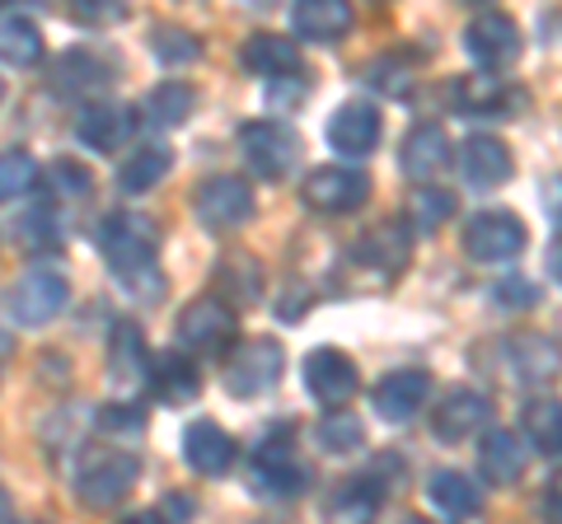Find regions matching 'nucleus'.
<instances>
[{
  "label": "nucleus",
  "mask_w": 562,
  "mask_h": 524,
  "mask_svg": "<svg viewBox=\"0 0 562 524\" xmlns=\"http://www.w3.org/2000/svg\"><path fill=\"white\" fill-rule=\"evenodd\" d=\"M70 305V282L57 267H29L5 291V309L20 328H43Z\"/></svg>",
  "instance_id": "nucleus-2"
},
{
  "label": "nucleus",
  "mask_w": 562,
  "mask_h": 524,
  "mask_svg": "<svg viewBox=\"0 0 562 524\" xmlns=\"http://www.w3.org/2000/svg\"><path fill=\"white\" fill-rule=\"evenodd\" d=\"M146 342H140V328L136 323H117L113 333V356H109V375L117 384H132V379H146Z\"/></svg>",
  "instance_id": "nucleus-34"
},
{
  "label": "nucleus",
  "mask_w": 562,
  "mask_h": 524,
  "mask_svg": "<svg viewBox=\"0 0 562 524\" xmlns=\"http://www.w3.org/2000/svg\"><path fill=\"white\" fill-rule=\"evenodd\" d=\"M122 524H169V520H165L160 511H140V515H127Z\"/></svg>",
  "instance_id": "nucleus-48"
},
{
  "label": "nucleus",
  "mask_w": 562,
  "mask_h": 524,
  "mask_svg": "<svg viewBox=\"0 0 562 524\" xmlns=\"http://www.w3.org/2000/svg\"><path fill=\"white\" fill-rule=\"evenodd\" d=\"M543 511H549V520H553V524H562V474L553 478V487H549V501H543Z\"/></svg>",
  "instance_id": "nucleus-46"
},
{
  "label": "nucleus",
  "mask_w": 562,
  "mask_h": 524,
  "mask_svg": "<svg viewBox=\"0 0 562 524\" xmlns=\"http://www.w3.org/2000/svg\"><path fill=\"white\" fill-rule=\"evenodd\" d=\"M281 371H286V352H281V342L249 338V342L235 346L231 361H225V389H231L235 398H258L281 379Z\"/></svg>",
  "instance_id": "nucleus-6"
},
{
  "label": "nucleus",
  "mask_w": 562,
  "mask_h": 524,
  "mask_svg": "<svg viewBox=\"0 0 562 524\" xmlns=\"http://www.w3.org/2000/svg\"><path fill=\"white\" fill-rule=\"evenodd\" d=\"M460 173H464V183L473 192H492L516 173V160H512V150H506V141H497V136H469L464 150H460Z\"/></svg>",
  "instance_id": "nucleus-16"
},
{
  "label": "nucleus",
  "mask_w": 562,
  "mask_h": 524,
  "mask_svg": "<svg viewBox=\"0 0 562 524\" xmlns=\"http://www.w3.org/2000/svg\"><path fill=\"white\" fill-rule=\"evenodd\" d=\"M117 66L109 57H94V52H66V57L52 66V84L61 94H85V90H99V84L113 80Z\"/></svg>",
  "instance_id": "nucleus-27"
},
{
  "label": "nucleus",
  "mask_w": 562,
  "mask_h": 524,
  "mask_svg": "<svg viewBox=\"0 0 562 524\" xmlns=\"http://www.w3.org/2000/svg\"><path fill=\"white\" fill-rule=\"evenodd\" d=\"M99 253L109 258V267L127 286H136V276L155 282V258H160V225L146 212H109L94 230Z\"/></svg>",
  "instance_id": "nucleus-1"
},
{
  "label": "nucleus",
  "mask_w": 562,
  "mask_h": 524,
  "mask_svg": "<svg viewBox=\"0 0 562 524\" xmlns=\"http://www.w3.org/2000/svg\"><path fill=\"white\" fill-rule=\"evenodd\" d=\"M235 333H239L235 309L225 300H216V295H202V300H192L179 314V342L192 356H221L225 346L235 342Z\"/></svg>",
  "instance_id": "nucleus-5"
},
{
  "label": "nucleus",
  "mask_w": 562,
  "mask_h": 524,
  "mask_svg": "<svg viewBox=\"0 0 562 524\" xmlns=\"http://www.w3.org/2000/svg\"><path fill=\"white\" fill-rule=\"evenodd\" d=\"M0 99H5V80H0Z\"/></svg>",
  "instance_id": "nucleus-51"
},
{
  "label": "nucleus",
  "mask_w": 562,
  "mask_h": 524,
  "mask_svg": "<svg viewBox=\"0 0 562 524\" xmlns=\"http://www.w3.org/2000/svg\"><path fill=\"white\" fill-rule=\"evenodd\" d=\"M525 220L516 212H479L464 225V253L473 262H512L525 253Z\"/></svg>",
  "instance_id": "nucleus-9"
},
{
  "label": "nucleus",
  "mask_w": 562,
  "mask_h": 524,
  "mask_svg": "<svg viewBox=\"0 0 562 524\" xmlns=\"http://www.w3.org/2000/svg\"><path fill=\"white\" fill-rule=\"evenodd\" d=\"M70 14H76L80 24H117V20H122V5H109V10H90V5H85V0H80V5L70 10Z\"/></svg>",
  "instance_id": "nucleus-45"
},
{
  "label": "nucleus",
  "mask_w": 562,
  "mask_h": 524,
  "mask_svg": "<svg viewBox=\"0 0 562 524\" xmlns=\"http://www.w3.org/2000/svg\"><path fill=\"white\" fill-rule=\"evenodd\" d=\"M10 515V497H5V487H0V520Z\"/></svg>",
  "instance_id": "nucleus-49"
},
{
  "label": "nucleus",
  "mask_w": 562,
  "mask_h": 524,
  "mask_svg": "<svg viewBox=\"0 0 562 524\" xmlns=\"http://www.w3.org/2000/svg\"><path fill=\"white\" fill-rule=\"evenodd\" d=\"M319 445L328 454H357L366 445V431H361V422L351 412H328L319 422Z\"/></svg>",
  "instance_id": "nucleus-38"
},
{
  "label": "nucleus",
  "mask_w": 562,
  "mask_h": 524,
  "mask_svg": "<svg viewBox=\"0 0 562 524\" xmlns=\"http://www.w3.org/2000/svg\"><path fill=\"white\" fill-rule=\"evenodd\" d=\"M52 187H57L61 197H85V192H94V179H90V169H85V164L57 160V164H52Z\"/></svg>",
  "instance_id": "nucleus-42"
},
{
  "label": "nucleus",
  "mask_w": 562,
  "mask_h": 524,
  "mask_svg": "<svg viewBox=\"0 0 562 524\" xmlns=\"http://www.w3.org/2000/svg\"><path fill=\"white\" fill-rule=\"evenodd\" d=\"M291 29L310 43H338L351 29V5H342V0H301L291 10Z\"/></svg>",
  "instance_id": "nucleus-23"
},
{
  "label": "nucleus",
  "mask_w": 562,
  "mask_h": 524,
  "mask_svg": "<svg viewBox=\"0 0 562 524\" xmlns=\"http://www.w3.org/2000/svg\"><path fill=\"white\" fill-rule=\"evenodd\" d=\"M192 212H198L202 230L231 235V230H239V225L254 216V192H249V183H244L239 173H216V179H206L198 187Z\"/></svg>",
  "instance_id": "nucleus-7"
},
{
  "label": "nucleus",
  "mask_w": 562,
  "mask_h": 524,
  "mask_svg": "<svg viewBox=\"0 0 562 524\" xmlns=\"http://www.w3.org/2000/svg\"><path fill=\"white\" fill-rule=\"evenodd\" d=\"M366 197H371V173H361L351 164H324L305 179V202L324 216L357 212V206H366Z\"/></svg>",
  "instance_id": "nucleus-10"
},
{
  "label": "nucleus",
  "mask_w": 562,
  "mask_h": 524,
  "mask_svg": "<svg viewBox=\"0 0 562 524\" xmlns=\"http://www.w3.org/2000/svg\"><path fill=\"white\" fill-rule=\"evenodd\" d=\"M543 262H549V276H553L558 286H562V235L549 243V253H543Z\"/></svg>",
  "instance_id": "nucleus-47"
},
{
  "label": "nucleus",
  "mask_w": 562,
  "mask_h": 524,
  "mask_svg": "<svg viewBox=\"0 0 562 524\" xmlns=\"http://www.w3.org/2000/svg\"><path fill=\"white\" fill-rule=\"evenodd\" d=\"M427 497L436 511L446 515H479L483 511V492L469 482V474H460V468H441V474L427 478Z\"/></svg>",
  "instance_id": "nucleus-29"
},
{
  "label": "nucleus",
  "mask_w": 562,
  "mask_h": 524,
  "mask_svg": "<svg viewBox=\"0 0 562 524\" xmlns=\"http://www.w3.org/2000/svg\"><path fill=\"white\" fill-rule=\"evenodd\" d=\"M450 164V136L446 127L436 122H417V127L403 136V150H398V169L408 179H436Z\"/></svg>",
  "instance_id": "nucleus-19"
},
{
  "label": "nucleus",
  "mask_w": 562,
  "mask_h": 524,
  "mask_svg": "<svg viewBox=\"0 0 562 524\" xmlns=\"http://www.w3.org/2000/svg\"><path fill=\"white\" fill-rule=\"evenodd\" d=\"M150 389H155L160 403L183 408V403H192V398L202 394V375L183 352H165V356L150 361Z\"/></svg>",
  "instance_id": "nucleus-22"
},
{
  "label": "nucleus",
  "mask_w": 562,
  "mask_h": 524,
  "mask_svg": "<svg viewBox=\"0 0 562 524\" xmlns=\"http://www.w3.org/2000/svg\"><path fill=\"white\" fill-rule=\"evenodd\" d=\"M328 524H375L380 515V482L375 478H351L328 497Z\"/></svg>",
  "instance_id": "nucleus-26"
},
{
  "label": "nucleus",
  "mask_w": 562,
  "mask_h": 524,
  "mask_svg": "<svg viewBox=\"0 0 562 524\" xmlns=\"http://www.w3.org/2000/svg\"><path fill=\"white\" fill-rule=\"evenodd\" d=\"M239 66L254 76L281 80V76L301 71V47L291 38H281V33H254V38H244V47H239Z\"/></svg>",
  "instance_id": "nucleus-21"
},
{
  "label": "nucleus",
  "mask_w": 562,
  "mask_h": 524,
  "mask_svg": "<svg viewBox=\"0 0 562 524\" xmlns=\"http://www.w3.org/2000/svg\"><path fill=\"white\" fill-rule=\"evenodd\" d=\"M539 202H543V216H549L553 225H562V173H553V179L543 183Z\"/></svg>",
  "instance_id": "nucleus-44"
},
{
  "label": "nucleus",
  "mask_w": 562,
  "mask_h": 524,
  "mask_svg": "<svg viewBox=\"0 0 562 524\" xmlns=\"http://www.w3.org/2000/svg\"><path fill=\"white\" fill-rule=\"evenodd\" d=\"M427 398H431V375L427 371H390L375 384L371 403H375V412L384 417V422L403 426L427 408Z\"/></svg>",
  "instance_id": "nucleus-14"
},
{
  "label": "nucleus",
  "mask_w": 562,
  "mask_h": 524,
  "mask_svg": "<svg viewBox=\"0 0 562 524\" xmlns=\"http://www.w3.org/2000/svg\"><path fill=\"white\" fill-rule=\"evenodd\" d=\"M351 258L366 262L371 272H380V282H390V276L403 272V262H408V235H403L398 225H375V230L351 249Z\"/></svg>",
  "instance_id": "nucleus-25"
},
{
  "label": "nucleus",
  "mask_w": 562,
  "mask_h": 524,
  "mask_svg": "<svg viewBox=\"0 0 562 524\" xmlns=\"http://www.w3.org/2000/svg\"><path fill=\"white\" fill-rule=\"evenodd\" d=\"M150 52H155V57H160L165 66H188V61L202 57V43H198V33H192V29L160 24V29L150 33Z\"/></svg>",
  "instance_id": "nucleus-36"
},
{
  "label": "nucleus",
  "mask_w": 562,
  "mask_h": 524,
  "mask_svg": "<svg viewBox=\"0 0 562 524\" xmlns=\"http://www.w3.org/2000/svg\"><path fill=\"white\" fill-rule=\"evenodd\" d=\"M169 169H173V155H169L165 146H146V150H136L132 160H122V169H117V187L127 192V197H136V192H150Z\"/></svg>",
  "instance_id": "nucleus-31"
},
{
  "label": "nucleus",
  "mask_w": 562,
  "mask_h": 524,
  "mask_svg": "<svg viewBox=\"0 0 562 524\" xmlns=\"http://www.w3.org/2000/svg\"><path fill=\"white\" fill-rule=\"evenodd\" d=\"M239 155L258 179H286L295 160H301V136L291 127H281V122L258 117V122H244L239 127Z\"/></svg>",
  "instance_id": "nucleus-4"
},
{
  "label": "nucleus",
  "mask_w": 562,
  "mask_h": 524,
  "mask_svg": "<svg viewBox=\"0 0 562 524\" xmlns=\"http://www.w3.org/2000/svg\"><path fill=\"white\" fill-rule=\"evenodd\" d=\"M94 426L109 431V435H140L146 431V412H140L136 403H103L94 412Z\"/></svg>",
  "instance_id": "nucleus-40"
},
{
  "label": "nucleus",
  "mask_w": 562,
  "mask_h": 524,
  "mask_svg": "<svg viewBox=\"0 0 562 524\" xmlns=\"http://www.w3.org/2000/svg\"><path fill=\"white\" fill-rule=\"evenodd\" d=\"M464 52H469L473 66H483V71H506V66H516V57H520L516 20L502 10H479L464 24Z\"/></svg>",
  "instance_id": "nucleus-8"
},
{
  "label": "nucleus",
  "mask_w": 562,
  "mask_h": 524,
  "mask_svg": "<svg viewBox=\"0 0 562 524\" xmlns=\"http://www.w3.org/2000/svg\"><path fill=\"white\" fill-rule=\"evenodd\" d=\"M183 459H188L192 474L225 478L235 468V459H239V445L221 422H192L183 431Z\"/></svg>",
  "instance_id": "nucleus-13"
},
{
  "label": "nucleus",
  "mask_w": 562,
  "mask_h": 524,
  "mask_svg": "<svg viewBox=\"0 0 562 524\" xmlns=\"http://www.w3.org/2000/svg\"><path fill=\"white\" fill-rule=\"evenodd\" d=\"M366 84H371V90H380V94H390V99H408L413 76H408V66H403V61L380 57V61L366 66Z\"/></svg>",
  "instance_id": "nucleus-39"
},
{
  "label": "nucleus",
  "mask_w": 562,
  "mask_h": 524,
  "mask_svg": "<svg viewBox=\"0 0 562 524\" xmlns=\"http://www.w3.org/2000/svg\"><path fill=\"white\" fill-rule=\"evenodd\" d=\"M140 478V464L136 454L127 449H90L76 468V492L85 505H94V511H109L117 505L122 497L132 492V482Z\"/></svg>",
  "instance_id": "nucleus-3"
},
{
  "label": "nucleus",
  "mask_w": 562,
  "mask_h": 524,
  "mask_svg": "<svg viewBox=\"0 0 562 524\" xmlns=\"http://www.w3.org/2000/svg\"><path fill=\"white\" fill-rule=\"evenodd\" d=\"M525 435H530V445L539 454L562 459V403H553V398H535V403L525 408Z\"/></svg>",
  "instance_id": "nucleus-33"
},
{
  "label": "nucleus",
  "mask_w": 562,
  "mask_h": 524,
  "mask_svg": "<svg viewBox=\"0 0 562 524\" xmlns=\"http://www.w3.org/2000/svg\"><path fill=\"white\" fill-rule=\"evenodd\" d=\"M525 459H530V454H525V441L516 431H487L479 445V468L492 487L516 482L525 474Z\"/></svg>",
  "instance_id": "nucleus-24"
},
{
  "label": "nucleus",
  "mask_w": 562,
  "mask_h": 524,
  "mask_svg": "<svg viewBox=\"0 0 562 524\" xmlns=\"http://www.w3.org/2000/svg\"><path fill=\"white\" fill-rule=\"evenodd\" d=\"M450 103L469 117H502L525 103L520 90H512L506 80H492V76H460L450 84Z\"/></svg>",
  "instance_id": "nucleus-18"
},
{
  "label": "nucleus",
  "mask_w": 562,
  "mask_h": 524,
  "mask_svg": "<svg viewBox=\"0 0 562 524\" xmlns=\"http://www.w3.org/2000/svg\"><path fill=\"white\" fill-rule=\"evenodd\" d=\"M454 216V197L441 187H422L413 192V202H408V230L413 235H431L436 225H446Z\"/></svg>",
  "instance_id": "nucleus-35"
},
{
  "label": "nucleus",
  "mask_w": 562,
  "mask_h": 524,
  "mask_svg": "<svg viewBox=\"0 0 562 524\" xmlns=\"http://www.w3.org/2000/svg\"><path fill=\"white\" fill-rule=\"evenodd\" d=\"M357 361H351L347 352H338V346H319V352L305 356V389L310 398H319L324 408H342L351 394H357Z\"/></svg>",
  "instance_id": "nucleus-11"
},
{
  "label": "nucleus",
  "mask_w": 562,
  "mask_h": 524,
  "mask_svg": "<svg viewBox=\"0 0 562 524\" xmlns=\"http://www.w3.org/2000/svg\"><path fill=\"white\" fill-rule=\"evenodd\" d=\"M192 113H198V90L183 80H165L160 90H150V99H146V117L155 127H183Z\"/></svg>",
  "instance_id": "nucleus-30"
},
{
  "label": "nucleus",
  "mask_w": 562,
  "mask_h": 524,
  "mask_svg": "<svg viewBox=\"0 0 562 524\" xmlns=\"http://www.w3.org/2000/svg\"><path fill=\"white\" fill-rule=\"evenodd\" d=\"M506 365L520 384H549L558 375V346L549 338H512Z\"/></svg>",
  "instance_id": "nucleus-28"
},
{
  "label": "nucleus",
  "mask_w": 562,
  "mask_h": 524,
  "mask_svg": "<svg viewBox=\"0 0 562 524\" xmlns=\"http://www.w3.org/2000/svg\"><path fill=\"white\" fill-rule=\"evenodd\" d=\"M328 146L347 155V160H361V155H371L380 146V113L371 103H342V109H333L328 117Z\"/></svg>",
  "instance_id": "nucleus-15"
},
{
  "label": "nucleus",
  "mask_w": 562,
  "mask_h": 524,
  "mask_svg": "<svg viewBox=\"0 0 562 524\" xmlns=\"http://www.w3.org/2000/svg\"><path fill=\"white\" fill-rule=\"evenodd\" d=\"M492 300H497L502 309H530L539 300V291L525 282V276H506L502 286H492Z\"/></svg>",
  "instance_id": "nucleus-43"
},
{
  "label": "nucleus",
  "mask_w": 562,
  "mask_h": 524,
  "mask_svg": "<svg viewBox=\"0 0 562 524\" xmlns=\"http://www.w3.org/2000/svg\"><path fill=\"white\" fill-rule=\"evenodd\" d=\"M136 113L132 109H122V103H94V109H85L80 122H76V136H80V146L85 150H94V155H113L122 150V141L132 136V122Z\"/></svg>",
  "instance_id": "nucleus-20"
},
{
  "label": "nucleus",
  "mask_w": 562,
  "mask_h": 524,
  "mask_svg": "<svg viewBox=\"0 0 562 524\" xmlns=\"http://www.w3.org/2000/svg\"><path fill=\"white\" fill-rule=\"evenodd\" d=\"M249 487L258 497H272V501H291L310 487V474L291 459V449H277V445H258L254 459H249Z\"/></svg>",
  "instance_id": "nucleus-12"
},
{
  "label": "nucleus",
  "mask_w": 562,
  "mask_h": 524,
  "mask_svg": "<svg viewBox=\"0 0 562 524\" xmlns=\"http://www.w3.org/2000/svg\"><path fill=\"white\" fill-rule=\"evenodd\" d=\"M33 183H38V160L29 150H0V206L24 197Z\"/></svg>",
  "instance_id": "nucleus-37"
},
{
  "label": "nucleus",
  "mask_w": 562,
  "mask_h": 524,
  "mask_svg": "<svg viewBox=\"0 0 562 524\" xmlns=\"http://www.w3.org/2000/svg\"><path fill=\"white\" fill-rule=\"evenodd\" d=\"M43 57V33L24 14H0V61L10 66H33Z\"/></svg>",
  "instance_id": "nucleus-32"
},
{
  "label": "nucleus",
  "mask_w": 562,
  "mask_h": 524,
  "mask_svg": "<svg viewBox=\"0 0 562 524\" xmlns=\"http://www.w3.org/2000/svg\"><path fill=\"white\" fill-rule=\"evenodd\" d=\"M20 243L33 253H43V249H57L61 243V230H57V220H52L47 212H29L20 220Z\"/></svg>",
  "instance_id": "nucleus-41"
},
{
  "label": "nucleus",
  "mask_w": 562,
  "mask_h": 524,
  "mask_svg": "<svg viewBox=\"0 0 562 524\" xmlns=\"http://www.w3.org/2000/svg\"><path fill=\"white\" fill-rule=\"evenodd\" d=\"M403 524H436V520H417V515H413V520H403Z\"/></svg>",
  "instance_id": "nucleus-50"
},
{
  "label": "nucleus",
  "mask_w": 562,
  "mask_h": 524,
  "mask_svg": "<svg viewBox=\"0 0 562 524\" xmlns=\"http://www.w3.org/2000/svg\"><path fill=\"white\" fill-rule=\"evenodd\" d=\"M487 417H492V403L479 389H454L436 403L431 431H436V441H469L473 431L487 426Z\"/></svg>",
  "instance_id": "nucleus-17"
}]
</instances>
